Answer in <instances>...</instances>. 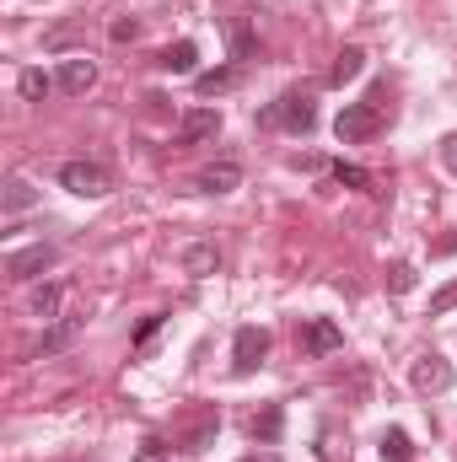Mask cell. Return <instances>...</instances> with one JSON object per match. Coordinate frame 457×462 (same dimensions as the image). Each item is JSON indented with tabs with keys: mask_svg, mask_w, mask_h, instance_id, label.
I'll use <instances>...</instances> for the list:
<instances>
[{
	"mask_svg": "<svg viewBox=\"0 0 457 462\" xmlns=\"http://www.w3.org/2000/svg\"><path fill=\"white\" fill-rule=\"evenodd\" d=\"M387 291H393V296L415 291V263H393V274H387Z\"/></svg>",
	"mask_w": 457,
	"mask_h": 462,
	"instance_id": "603a6c76",
	"label": "cell"
},
{
	"mask_svg": "<svg viewBox=\"0 0 457 462\" xmlns=\"http://www.w3.org/2000/svg\"><path fill=\"white\" fill-rule=\"evenodd\" d=\"M194 60H200L194 38H178V43H167V49L156 54V65H162L167 76H189V70H194Z\"/></svg>",
	"mask_w": 457,
	"mask_h": 462,
	"instance_id": "30bf717a",
	"label": "cell"
},
{
	"mask_svg": "<svg viewBox=\"0 0 457 462\" xmlns=\"http://www.w3.org/2000/svg\"><path fill=\"white\" fill-rule=\"evenodd\" d=\"M242 462H280L275 452H253V457H242Z\"/></svg>",
	"mask_w": 457,
	"mask_h": 462,
	"instance_id": "f546056e",
	"label": "cell"
},
{
	"mask_svg": "<svg viewBox=\"0 0 457 462\" xmlns=\"http://www.w3.org/2000/svg\"><path fill=\"white\" fill-rule=\"evenodd\" d=\"M54 263H60V247H54V242H33V247H22V253H11V258H5V274H11L16 285H27V280L49 274Z\"/></svg>",
	"mask_w": 457,
	"mask_h": 462,
	"instance_id": "3957f363",
	"label": "cell"
},
{
	"mask_svg": "<svg viewBox=\"0 0 457 462\" xmlns=\"http://www.w3.org/2000/svg\"><path fill=\"white\" fill-rule=\"evenodd\" d=\"M340 345H344V334H340V323H329V318H312L302 328V349L307 355H334Z\"/></svg>",
	"mask_w": 457,
	"mask_h": 462,
	"instance_id": "9c48e42d",
	"label": "cell"
},
{
	"mask_svg": "<svg viewBox=\"0 0 457 462\" xmlns=\"http://www.w3.org/2000/svg\"><path fill=\"white\" fill-rule=\"evenodd\" d=\"M135 38H140V22H135V16H118L114 22V43H135Z\"/></svg>",
	"mask_w": 457,
	"mask_h": 462,
	"instance_id": "484cf974",
	"label": "cell"
},
{
	"mask_svg": "<svg viewBox=\"0 0 457 462\" xmlns=\"http://www.w3.org/2000/svg\"><path fill=\"white\" fill-rule=\"evenodd\" d=\"M247 430H253V441L275 447V441H280V430H285V414H280V403H269L264 414H253V425H247Z\"/></svg>",
	"mask_w": 457,
	"mask_h": 462,
	"instance_id": "9a60e30c",
	"label": "cell"
},
{
	"mask_svg": "<svg viewBox=\"0 0 457 462\" xmlns=\"http://www.w3.org/2000/svg\"><path fill=\"white\" fill-rule=\"evenodd\" d=\"M216 425H221V420H216V414H205V420H200V425L183 436V452H205V441L216 436Z\"/></svg>",
	"mask_w": 457,
	"mask_h": 462,
	"instance_id": "44dd1931",
	"label": "cell"
},
{
	"mask_svg": "<svg viewBox=\"0 0 457 462\" xmlns=\"http://www.w3.org/2000/svg\"><path fill=\"white\" fill-rule=\"evenodd\" d=\"M183 269H189L194 280L216 274V269H221V253H216V242H189V247H183Z\"/></svg>",
	"mask_w": 457,
	"mask_h": 462,
	"instance_id": "7c38bea8",
	"label": "cell"
},
{
	"mask_svg": "<svg viewBox=\"0 0 457 462\" xmlns=\"http://www.w3.org/2000/svg\"><path fill=\"white\" fill-rule=\"evenodd\" d=\"M92 81H98V65H92L87 54L65 60V65H60V76H54V87H60L65 97H81V92H92Z\"/></svg>",
	"mask_w": 457,
	"mask_h": 462,
	"instance_id": "ba28073f",
	"label": "cell"
},
{
	"mask_svg": "<svg viewBox=\"0 0 457 462\" xmlns=\"http://www.w3.org/2000/svg\"><path fill=\"white\" fill-rule=\"evenodd\" d=\"M216 134H221V114L216 108H189V114L178 118L173 145H200V140H216Z\"/></svg>",
	"mask_w": 457,
	"mask_h": 462,
	"instance_id": "52a82bcc",
	"label": "cell"
},
{
	"mask_svg": "<svg viewBox=\"0 0 457 462\" xmlns=\"http://www.w3.org/2000/svg\"><path fill=\"white\" fill-rule=\"evenodd\" d=\"M76 334H81V318H60V323L38 339V349H33V355H38V360H43V355H60L65 345H76Z\"/></svg>",
	"mask_w": 457,
	"mask_h": 462,
	"instance_id": "4fadbf2b",
	"label": "cell"
},
{
	"mask_svg": "<svg viewBox=\"0 0 457 462\" xmlns=\"http://www.w3.org/2000/svg\"><path fill=\"white\" fill-rule=\"evenodd\" d=\"M156 328H162V312H151V318L135 328V345H151V334H156Z\"/></svg>",
	"mask_w": 457,
	"mask_h": 462,
	"instance_id": "4316f807",
	"label": "cell"
},
{
	"mask_svg": "<svg viewBox=\"0 0 457 462\" xmlns=\"http://www.w3.org/2000/svg\"><path fill=\"white\" fill-rule=\"evenodd\" d=\"M264 124H285L291 134H307V129L318 124V108H312V97H307V92H285V97L264 114Z\"/></svg>",
	"mask_w": 457,
	"mask_h": 462,
	"instance_id": "277c9868",
	"label": "cell"
},
{
	"mask_svg": "<svg viewBox=\"0 0 457 462\" xmlns=\"http://www.w3.org/2000/svg\"><path fill=\"white\" fill-rule=\"evenodd\" d=\"M231 54H237V60H247V54H253V32H247L242 22L231 27Z\"/></svg>",
	"mask_w": 457,
	"mask_h": 462,
	"instance_id": "d4e9b609",
	"label": "cell"
},
{
	"mask_svg": "<svg viewBox=\"0 0 457 462\" xmlns=\"http://www.w3.org/2000/svg\"><path fill=\"white\" fill-rule=\"evenodd\" d=\"M360 70H366V54H360V49H340V54H334V65H329V81L344 87V81H355Z\"/></svg>",
	"mask_w": 457,
	"mask_h": 462,
	"instance_id": "2e32d148",
	"label": "cell"
},
{
	"mask_svg": "<svg viewBox=\"0 0 457 462\" xmlns=\"http://www.w3.org/2000/svg\"><path fill=\"white\" fill-rule=\"evenodd\" d=\"M442 156H447V167L457 172V134H447V145H442Z\"/></svg>",
	"mask_w": 457,
	"mask_h": 462,
	"instance_id": "f1b7e54d",
	"label": "cell"
},
{
	"mask_svg": "<svg viewBox=\"0 0 457 462\" xmlns=\"http://www.w3.org/2000/svg\"><path fill=\"white\" fill-rule=\"evenodd\" d=\"M264 355H269V334L264 328H237V339H231V371L237 376H247V371H258L264 365Z\"/></svg>",
	"mask_w": 457,
	"mask_h": 462,
	"instance_id": "5b68a950",
	"label": "cell"
},
{
	"mask_svg": "<svg viewBox=\"0 0 457 462\" xmlns=\"http://www.w3.org/2000/svg\"><path fill=\"white\" fill-rule=\"evenodd\" d=\"M60 189H70V194H81V199H108L114 178H108V167H103V162L76 156V162H65V167H60Z\"/></svg>",
	"mask_w": 457,
	"mask_h": 462,
	"instance_id": "7a4b0ae2",
	"label": "cell"
},
{
	"mask_svg": "<svg viewBox=\"0 0 457 462\" xmlns=\"http://www.w3.org/2000/svg\"><path fill=\"white\" fill-rule=\"evenodd\" d=\"M237 183H242V167H237V162H221V167H205V172L194 178V189H200V194H231Z\"/></svg>",
	"mask_w": 457,
	"mask_h": 462,
	"instance_id": "8fae6325",
	"label": "cell"
},
{
	"mask_svg": "<svg viewBox=\"0 0 457 462\" xmlns=\"http://www.w3.org/2000/svg\"><path fill=\"white\" fill-rule=\"evenodd\" d=\"M409 382H415L420 393H447V387H452V360L431 349V355H420V360H415V371H409Z\"/></svg>",
	"mask_w": 457,
	"mask_h": 462,
	"instance_id": "8992f818",
	"label": "cell"
},
{
	"mask_svg": "<svg viewBox=\"0 0 457 462\" xmlns=\"http://www.w3.org/2000/svg\"><path fill=\"white\" fill-rule=\"evenodd\" d=\"M49 87H54V81H49L43 70H22V97H27V103H43Z\"/></svg>",
	"mask_w": 457,
	"mask_h": 462,
	"instance_id": "ffe728a7",
	"label": "cell"
},
{
	"mask_svg": "<svg viewBox=\"0 0 457 462\" xmlns=\"http://www.w3.org/2000/svg\"><path fill=\"white\" fill-rule=\"evenodd\" d=\"M200 97H216V92H227V87H237V65H221V70H205L200 81Z\"/></svg>",
	"mask_w": 457,
	"mask_h": 462,
	"instance_id": "e0dca14e",
	"label": "cell"
},
{
	"mask_svg": "<svg viewBox=\"0 0 457 462\" xmlns=\"http://www.w3.org/2000/svg\"><path fill=\"white\" fill-rule=\"evenodd\" d=\"M382 457H387V462H415L409 436H404V430H387V436H382Z\"/></svg>",
	"mask_w": 457,
	"mask_h": 462,
	"instance_id": "ac0fdd59",
	"label": "cell"
},
{
	"mask_svg": "<svg viewBox=\"0 0 457 462\" xmlns=\"http://www.w3.org/2000/svg\"><path fill=\"white\" fill-rule=\"evenodd\" d=\"M387 118H393V108H387V87H371L360 103H344V108H340L334 134H340L344 145H360V140H377Z\"/></svg>",
	"mask_w": 457,
	"mask_h": 462,
	"instance_id": "6da1fadb",
	"label": "cell"
},
{
	"mask_svg": "<svg viewBox=\"0 0 457 462\" xmlns=\"http://www.w3.org/2000/svg\"><path fill=\"white\" fill-rule=\"evenodd\" d=\"M452 307H457V280H452V285H442V291L431 296V318H442V312H452Z\"/></svg>",
	"mask_w": 457,
	"mask_h": 462,
	"instance_id": "cb8c5ba5",
	"label": "cell"
},
{
	"mask_svg": "<svg viewBox=\"0 0 457 462\" xmlns=\"http://www.w3.org/2000/svg\"><path fill=\"white\" fill-rule=\"evenodd\" d=\"M0 205H5V216H22V210H33V205H38V189H33L27 178H11V183H5V194H0Z\"/></svg>",
	"mask_w": 457,
	"mask_h": 462,
	"instance_id": "5bb4252c",
	"label": "cell"
},
{
	"mask_svg": "<svg viewBox=\"0 0 457 462\" xmlns=\"http://www.w3.org/2000/svg\"><path fill=\"white\" fill-rule=\"evenodd\" d=\"M162 452H167V447H162V441H156V436H151V441H145V447H140V457H135V462H162Z\"/></svg>",
	"mask_w": 457,
	"mask_h": 462,
	"instance_id": "83f0119b",
	"label": "cell"
},
{
	"mask_svg": "<svg viewBox=\"0 0 457 462\" xmlns=\"http://www.w3.org/2000/svg\"><path fill=\"white\" fill-rule=\"evenodd\" d=\"M60 296H65V291H60L54 280L38 285V291H33V312H38V318H54V312H60Z\"/></svg>",
	"mask_w": 457,
	"mask_h": 462,
	"instance_id": "d6986e66",
	"label": "cell"
},
{
	"mask_svg": "<svg viewBox=\"0 0 457 462\" xmlns=\"http://www.w3.org/2000/svg\"><path fill=\"white\" fill-rule=\"evenodd\" d=\"M334 178H340L344 189H371V172H366V167H350V162L334 167Z\"/></svg>",
	"mask_w": 457,
	"mask_h": 462,
	"instance_id": "7402d4cb",
	"label": "cell"
}]
</instances>
